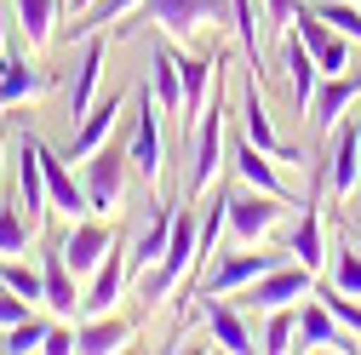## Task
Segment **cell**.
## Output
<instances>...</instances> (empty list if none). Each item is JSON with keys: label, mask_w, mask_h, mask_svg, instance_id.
I'll return each mask as SVG.
<instances>
[{"label": "cell", "mask_w": 361, "mask_h": 355, "mask_svg": "<svg viewBox=\"0 0 361 355\" xmlns=\"http://www.w3.org/2000/svg\"><path fill=\"white\" fill-rule=\"evenodd\" d=\"M224 126H230V104H224V92L212 86L207 109H201L195 126H190V149H184V195H190V201L207 195V189L218 184V166L230 161V138H224Z\"/></svg>", "instance_id": "1"}, {"label": "cell", "mask_w": 361, "mask_h": 355, "mask_svg": "<svg viewBox=\"0 0 361 355\" xmlns=\"http://www.w3.org/2000/svg\"><path fill=\"white\" fill-rule=\"evenodd\" d=\"M195 263H201V218H195L190 206H178V218H172V241H166L161 263H149V270H144L138 298H144V304H166L172 292H184V281H190Z\"/></svg>", "instance_id": "2"}, {"label": "cell", "mask_w": 361, "mask_h": 355, "mask_svg": "<svg viewBox=\"0 0 361 355\" xmlns=\"http://www.w3.org/2000/svg\"><path fill=\"white\" fill-rule=\"evenodd\" d=\"M161 104L155 92H132V138H126V155H132V172L144 178V189L166 201V149H161Z\"/></svg>", "instance_id": "3"}, {"label": "cell", "mask_w": 361, "mask_h": 355, "mask_svg": "<svg viewBox=\"0 0 361 355\" xmlns=\"http://www.w3.org/2000/svg\"><path fill=\"white\" fill-rule=\"evenodd\" d=\"M287 206L293 201H281V195H264V189L235 184L230 201H224V230H230L235 247H264L269 235H276V224L287 218Z\"/></svg>", "instance_id": "4"}, {"label": "cell", "mask_w": 361, "mask_h": 355, "mask_svg": "<svg viewBox=\"0 0 361 355\" xmlns=\"http://www.w3.org/2000/svg\"><path fill=\"white\" fill-rule=\"evenodd\" d=\"M126 172H132V155H126V144H115V138H109L98 155H86V161H80L86 206H92L98 218H109V212L126 206Z\"/></svg>", "instance_id": "5"}, {"label": "cell", "mask_w": 361, "mask_h": 355, "mask_svg": "<svg viewBox=\"0 0 361 355\" xmlns=\"http://www.w3.org/2000/svg\"><path fill=\"white\" fill-rule=\"evenodd\" d=\"M298 298H315V270H304L298 258H281L276 270H264V275L241 292V309L269 316V309H298Z\"/></svg>", "instance_id": "6"}, {"label": "cell", "mask_w": 361, "mask_h": 355, "mask_svg": "<svg viewBox=\"0 0 361 355\" xmlns=\"http://www.w3.org/2000/svg\"><path fill=\"white\" fill-rule=\"evenodd\" d=\"M224 12H230V0H144L132 18H144L155 35L166 40H195L207 23H218Z\"/></svg>", "instance_id": "7"}, {"label": "cell", "mask_w": 361, "mask_h": 355, "mask_svg": "<svg viewBox=\"0 0 361 355\" xmlns=\"http://www.w3.org/2000/svg\"><path fill=\"white\" fill-rule=\"evenodd\" d=\"M12 172H18V206L29 212V224L47 235L52 224V195H47V172H40V138L23 126L12 138Z\"/></svg>", "instance_id": "8"}, {"label": "cell", "mask_w": 361, "mask_h": 355, "mask_svg": "<svg viewBox=\"0 0 361 355\" xmlns=\"http://www.w3.org/2000/svg\"><path fill=\"white\" fill-rule=\"evenodd\" d=\"M287 252H264V247H241V252H224L207 263V275H201V298H235L247 292L264 270H276Z\"/></svg>", "instance_id": "9"}, {"label": "cell", "mask_w": 361, "mask_h": 355, "mask_svg": "<svg viewBox=\"0 0 361 355\" xmlns=\"http://www.w3.org/2000/svg\"><path fill=\"white\" fill-rule=\"evenodd\" d=\"M327 161H322V184H327V195L333 201H350L355 189H361V120H338L333 132H327Z\"/></svg>", "instance_id": "10"}, {"label": "cell", "mask_w": 361, "mask_h": 355, "mask_svg": "<svg viewBox=\"0 0 361 355\" xmlns=\"http://www.w3.org/2000/svg\"><path fill=\"white\" fill-rule=\"evenodd\" d=\"M132 258H126V241L98 263L92 275H86V292H80V316H109V309H121V298H126V287H132Z\"/></svg>", "instance_id": "11"}, {"label": "cell", "mask_w": 361, "mask_h": 355, "mask_svg": "<svg viewBox=\"0 0 361 355\" xmlns=\"http://www.w3.org/2000/svg\"><path fill=\"white\" fill-rule=\"evenodd\" d=\"M115 252V230L104 224V218L98 212H86V218H75V224L63 230V258H69V270L86 281V275H92L98 270V263Z\"/></svg>", "instance_id": "12"}, {"label": "cell", "mask_w": 361, "mask_h": 355, "mask_svg": "<svg viewBox=\"0 0 361 355\" xmlns=\"http://www.w3.org/2000/svg\"><path fill=\"white\" fill-rule=\"evenodd\" d=\"M126 104H132L126 92H109V98H98L92 109H86V115L75 120V138H69V149H63V155H69V161H86V155H98V149L115 138V126H121Z\"/></svg>", "instance_id": "13"}, {"label": "cell", "mask_w": 361, "mask_h": 355, "mask_svg": "<svg viewBox=\"0 0 361 355\" xmlns=\"http://www.w3.org/2000/svg\"><path fill=\"white\" fill-rule=\"evenodd\" d=\"M144 69H149V92H155V104H161V115L184 132V69H178V52L166 46V35L149 46V58H144Z\"/></svg>", "instance_id": "14"}, {"label": "cell", "mask_w": 361, "mask_h": 355, "mask_svg": "<svg viewBox=\"0 0 361 355\" xmlns=\"http://www.w3.org/2000/svg\"><path fill=\"white\" fill-rule=\"evenodd\" d=\"M355 98H361V69L322 75V80H315V98H310V115H304V126H310V132H333Z\"/></svg>", "instance_id": "15"}, {"label": "cell", "mask_w": 361, "mask_h": 355, "mask_svg": "<svg viewBox=\"0 0 361 355\" xmlns=\"http://www.w3.org/2000/svg\"><path fill=\"white\" fill-rule=\"evenodd\" d=\"M40 275H47V309H52L58 321H80V275L69 270L63 241L40 247Z\"/></svg>", "instance_id": "16"}, {"label": "cell", "mask_w": 361, "mask_h": 355, "mask_svg": "<svg viewBox=\"0 0 361 355\" xmlns=\"http://www.w3.org/2000/svg\"><path fill=\"white\" fill-rule=\"evenodd\" d=\"M40 92H52V69H40L23 52H0V115L18 104H35Z\"/></svg>", "instance_id": "17"}, {"label": "cell", "mask_w": 361, "mask_h": 355, "mask_svg": "<svg viewBox=\"0 0 361 355\" xmlns=\"http://www.w3.org/2000/svg\"><path fill=\"white\" fill-rule=\"evenodd\" d=\"M40 172H47V195H52V212L63 218V224H75V218L92 212V206H86V184L75 178L69 155H58V149L40 144Z\"/></svg>", "instance_id": "18"}, {"label": "cell", "mask_w": 361, "mask_h": 355, "mask_svg": "<svg viewBox=\"0 0 361 355\" xmlns=\"http://www.w3.org/2000/svg\"><path fill=\"white\" fill-rule=\"evenodd\" d=\"M104 58H109V40H104V35H86V40H80V58H75V75H69V126L98 104Z\"/></svg>", "instance_id": "19"}, {"label": "cell", "mask_w": 361, "mask_h": 355, "mask_svg": "<svg viewBox=\"0 0 361 355\" xmlns=\"http://www.w3.org/2000/svg\"><path fill=\"white\" fill-rule=\"evenodd\" d=\"M201 327H207V338H212L218 349H230V355L258 349V338H252V327H247V309L230 304V298H207V304H201Z\"/></svg>", "instance_id": "20"}, {"label": "cell", "mask_w": 361, "mask_h": 355, "mask_svg": "<svg viewBox=\"0 0 361 355\" xmlns=\"http://www.w3.org/2000/svg\"><path fill=\"white\" fill-rule=\"evenodd\" d=\"M172 218H178V206L172 201H149V212H144V224H138V235L126 241V258H132V270H149V263H161V252H166V241H172Z\"/></svg>", "instance_id": "21"}, {"label": "cell", "mask_w": 361, "mask_h": 355, "mask_svg": "<svg viewBox=\"0 0 361 355\" xmlns=\"http://www.w3.org/2000/svg\"><path fill=\"white\" fill-rule=\"evenodd\" d=\"M241 138H252L264 155H276V161H298V149L293 144H281V132L269 126V109H264V98H258V80L247 75V86H241Z\"/></svg>", "instance_id": "22"}, {"label": "cell", "mask_w": 361, "mask_h": 355, "mask_svg": "<svg viewBox=\"0 0 361 355\" xmlns=\"http://www.w3.org/2000/svg\"><path fill=\"white\" fill-rule=\"evenodd\" d=\"M230 166H235V178H241L247 189H264V195H281V201H293L287 178L276 172V155H264L252 138H235V144H230Z\"/></svg>", "instance_id": "23"}, {"label": "cell", "mask_w": 361, "mask_h": 355, "mask_svg": "<svg viewBox=\"0 0 361 355\" xmlns=\"http://www.w3.org/2000/svg\"><path fill=\"white\" fill-rule=\"evenodd\" d=\"M298 349H361V338H350L338 327V316L315 298V304L298 309Z\"/></svg>", "instance_id": "24"}, {"label": "cell", "mask_w": 361, "mask_h": 355, "mask_svg": "<svg viewBox=\"0 0 361 355\" xmlns=\"http://www.w3.org/2000/svg\"><path fill=\"white\" fill-rule=\"evenodd\" d=\"M281 63H287V92H293V109H298V120H304V115H310V98H315V80H322V69H315L310 46L298 40V29H287V40H281Z\"/></svg>", "instance_id": "25"}, {"label": "cell", "mask_w": 361, "mask_h": 355, "mask_svg": "<svg viewBox=\"0 0 361 355\" xmlns=\"http://www.w3.org/2000/svg\"><path fill=\"white\" fill-rule=\"evenodd\" d=\"M58 12H63V0H12V23H18V35L29 40L35 58L58 40Z\"/></svg>", "instance_id": "26"}, {"label": "cell", "mask_w": 361, "mask_h": 355, "mask_svg": "<svg viewBox=\"0 0 361 355\" xmlns=\"http://www.w3.org/2000/svg\"><path fill=\"white\" fill-rule=\"evenodd\" d=\"M287 258H298L304 270H315V275L327 270L333 252H327V230H322V206H315V201L298 212V224H293V235H287Z\"/></svg>", "instance_id": "27"}, {"label": "cell", "mask_w": 361, "mask_h": 355, "mask_svg": "<svg viewBox=\"0 0 361 355\" xmlns=\"http://www.w3.org/2000/svg\"><path fill=\"white\" fill-rule=\"evenodd\" d=\"M75 338H80V355H115V349H126L132 338H138V327L121 321L115 309H109V316H80L75 321Z\"/></svg>", "instance_id": "28"}, {"label": "cell", "mask_w": 361, "mask_h": 355, "mask_svg": "<svg viewBox=\"0 0 361 355\" xmlns=\"http://www.w3.org/2000/svg\"><path fill=\"white\" fill-rule=\"evenodd\" d=\"M35 241H40V230L29 224V212L18 201H0V258H29Z\"/></svg>", "instance_id": "29"}, {"label": "cell", "mask_w": 361, "mask_h": 355, "mask_svg": "<svg viewBox=\"0 0 361 355\" xmlns=\"http://www.w3.org/2000/svg\"><path fill=\"white\" fill-rule=\"evenodd\" d=\"M138 6H144V0H92V6H86V12H80V18L69 23V46H75V40H86V35H104L109 23L132 18Z\"/></svg>", "instance_id": "30"}, {"label": "cell", "mask_w": 361, "mask_h": 355, "mask_svg": "<svg viewBox=\"0 0 361 355\" xmlns=\"http://www.w3.org/2000/svg\"><path fill=\"white\" fill-rule=\"evenodd\" d=\"M0 287L18 292L23 304H47V275H40V263H29V258H0Z\"/></svg>", "instance_id": "31"}, {"label": "cell", "mask_w": 361, "mask_h": 355, "mask_svg": "<svg viewBox=\"0 0 361 355\" xmlns=\"http://www.w3.org/2000/svg\"><path fill=\"white\" fill-rule=\"evenodd\" d=\"M327 281L338 287V292H350V298H361V241L350 235L333 258H327Z\"/></svg>", "instance_id": "32"}, {"label": "cell", "mask_w": 361, "mask_h": 355, "mask_svg": "<svg viewBox=\"0 0 361 355\" xmlns=\"http://www.w3.org/2000/svg\"><path fill=\"white\" fill-rule=\"evenodd\" d=\"M258 349H264V355L298 349V309H269V316H264V332H258Z\"/></svg>", "instance_id": "33"}, {"label": "cell", "mask_w": 361, "mask_h": 355, "mask_svg": "<svg viewBox=\"0 0 361 355\" xmlns=\"http://www.w3.org/2000/svg\"><path fill=\"white\" fill-rule=\"evenodd\" d=\"M230 23H235V40H241V52H247V63H252V75H258V12H252V0H230Z\"/></svg>", "instance_id": "34"}, {"label": "cell", "mask_w": 361, "mask_h": 355, "mask_svg": "<svg viewBox=\"0 0 361 355\" xmlns=\"http://www.w3.org/2000/svg\"><path fill=\"white\" fill-rule=\"evenodd\" d=\"M47 327H52V321L23 316L12 332H0V349H6V355H29V349H40V344H47Z\"/></svg>", "instance_id": "35"}, {"label": "cell", "mask_w": 361, "mask_h": 355, "mask_svg": "<svg viewBox=\"0 0 361 355\" xmlns=\"http://www.w3.org/2000/svg\"><path fill=\"white\" fill-rule=\"evenodd\" d=\"M315 12H322V18H327L338 35H350L355 46H361V0H322Z\"/></svg>", "instance_id": "36"}, {"label": "cell", "mask_w": 361, "mask_h": 355, "mask_svg": "<svg viewBox=\"0 0 361 355\" xmlns=\"http://www.w3.org/2000/svg\"><path fill=\"white\" fill-rule=\"evenodd\" d=\"M47 355H75L80 349V338H75V321H58L52 316V327H47V344H40Z\"/></svg>", "instance_id": "37"}, {"label": "cell", "mask_w": 361, "mask_h": 355, "mask_svg": "<svg viewBox=\"0 0 361 355\" xmlns=\"http://www.w3.org/2000/svg\"><path fill=\"white\" fill-rule=\"evenodd\" d=\"M258 12H264V23L269 29H293V18H298V0H258Z\"/></svg>", "instance_id": "38"}, {"label": "cell", "mask_w": 361, "mask_h": 355, "mask_svg": "<svg viewBox=\"0 0 361 355\" xmlns=\"http://www.w3.org/2000/svg\"><path fill=\"white\" fill-rule=\"evenodd\" d=\"M23 316H35V304H23L18 292H6V287H0V332H12Z\"/></svg>", "instance_id": "39"}, {"label": "cell", "mask_w": 361, "mask_h": 355, "mask_svg": "<svg viewBox=\"0 0 361 355\" xmlns=\"http://www.w3.org/2000/svg\"><path fill=\"white\" fill-rule=\"evenodd\" d=\"M6 155H12V149H6V138H0V178H6Z\"/></svg>", "instance_id": "40"}, {"label": "cell", "mask_w": 361, "mask_h": 355, "mask_svg": "<svg viewBox=\"0 0 361 355\" xmlns=\"http://www.w3.org/2000/svg\"><path fill=\"white\" fill-rule=\"evenodd\" d=\"M86 6H92V0H75V12H86Z\"/></svg>", "instance_id": "41"}, {"label": "cell", "mask_w": 361, "mask_h": 355, "mask_svg": "<svg viewBox=\"0 0 361 355\" xmlns=\"http://www.w3.org/2000/svg\"><path fill=\"white\" fill-rule=\"evenodd\" d=\"M63 6H69V12H75V0H63Z\"/></svg>", "instance_id": "42"}, {"label": "cell", "mask_w": 361, "mask_h": 355, "mask_svg": "<svg viewBox=\"0 0 361 355\" xmlns=\"http://www.w3.org/2000/svg\"><path fill=\"white\" fill-rule=\"evenodd\" d=\"M355 241H361V235H355Z\"/></svg>", "instance_id": "43"}]
</instances>
